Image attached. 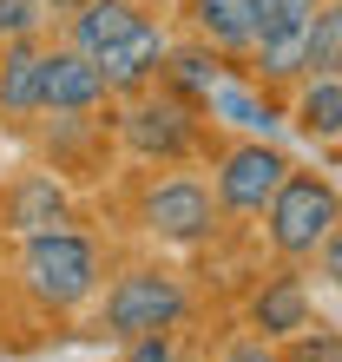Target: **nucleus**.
<instances>
[{
	"label": "nucleus",
	"mask_w": 342,
	"mask_h": 362,
	"mask_svg": "<svg viewBox=\"0 0 342 362\" xmlns=\"http://www.w3.org/2000/svg\"><path fill=\"white\" fill-rule=\"evenodd\" d=\"M13 284L47 316H73V310H86L105 290V244L73 230V224L33 230V238H20V250H13Z\"/></svg>",
	"instance_id": "obj_1"
},
{
	"label": "nucleus",
	"mask_w": 342,
	"mask_h": 362,
	"mask_svg": "<svg viewBox=\"0 0 342 362\" xmlns=\"http://www.w3.org/2000/svg\"><path fill=\"white\" fill-rule=\"evenodd\" d=\"M256 218H264V238H270V250L283 264H309L316 244L342 224V191L323 172H296L290 165V178L276 185V198L256 211Z\"/></svg>",
	"instance_id": "obj_2"
},
{
	"label": "nucleus",
	"mask_w": 342,
	"mask_h": 362,
	"mask_svg": "<svg viewBox=\"0 0 342 362\" xmlns=\"http://www.w3.org/2000/svg\"><path fill=\"white\" fill-rule=\"evenodd\" d=\"M119 145L132 152L138 165H184L191 152L204 145V112L165 86H145V93H125L119 105Z\"/></svg>",
	"instance_id": "obj_3"
},
{
	"label": "nucleus",
	"mask_w": 342,
	"mask_h": 362,
	"mask_svg": "<svg viewBox=\"0 0 342 362\" xmlns=\"http://www.w3.org/2000/svg\"><path fill=\"white\" fill-rule=\"evenodd\" d=\"M191 310V290L178 284V270L165 264H132L99 290V329L112 343H132L145 329H178Z\"/></svg>",
	"instance_id": "obj_4"
},
{
	"label": "nucleus",
	"mask_w": 342,
	"mask_h": 362,
	"mask_svg": "<svg viewBox=\"0 0 342 362\" xmlns=\"http://www.w3.org/2000/svg\"><path fill=\"white\" fill-rule=\"evenodd\" d=\"M218 198H211V185L204 178H191V172H165L138 191V230L145 238H158V244H211L218 238Z\"/></svg>",
	"instance_id": "obj_5"
},
{
	"label": "nucleus",
	"mask_w": 342,
	"mask_h": 362,
	"mask_svg": "<svg viewBox=\"0 0 342 362\" xmlns=\"http://www.w3.org/2000/svg\"><path fill=\"white\" fill-rule=\"evenodd\" d=\"M283 178H290V158L276 152L270 139H237L211 165V198H218L224 218H256V211L276 198Z\"/></svg>",
	"instance_id": "obj_6"
},
{
	"label": "nucleus",
	"mask_w": 342,
	"mask_h": 362,
	"mask_svg": "<svg viewBox=\"0 0 342 362\" xmlns=\"http://www.w3.org/2000/svg\"><path fill=\"white\" fill-rule=\"evenodd\" d=\"M112 99L99 59L79 53V47H40V112H99Z\"/></svg>",
	"instance_id": "obj_7"
},
{
	"label": "nucleus",
	"mask_w": 342,
	"mask_h": 362,
	"mask_svg": "<svg viewBox=\"0 0 342 362\" xmlns=\"http://www.w3.org/2000/svg\"><path fill=\"white\" fill-rule=\"evenodd\" d=\"M53 224H73V191L59 172H13L0 185V230L7 238H33Z\"/></svg>",
	"instance_id": "obj_8"
},
{
	"label": "nucleus",
	"mask_w": 342,
	"mask_h": 362,
	"mask_svg": "<svg viewBox=\"0 0 342 362\" xmlns=\"http://www.w3.org/2000/svg\"><path fill=\"white\" fill-rule=\"evenodd\" d=\"M198 112H211L218 125H230L237 139H270L276 125H283V112H276L270 86H256L244 66H224V73H218V86L204 93V105H198Z\"/></svg>",
	"instance_id": "obj_9"
},
{
	"label": "nucleus",
	"mask_w": 342,
	"mask_h": 362,
	"mask_svg": "<svg viewBox=\"0 0 342 362\" xmlns=\"http://www.w3.org/2000/svg\"><path fill=\"white\" fill-rule=\"evenodd\" d=\"M303 323H316V303H309V284L296 270L264 276V284L250 290V303H244V329L264 336V343H283V336H296Z\"/></svg>",
	"instance_id": "obj_10"
},
{
	"label": "nucleus",
	"mask_w": 342,
	"mask_h": 362,
	"mask_svg": "<svg viewBox=\"0 0 342 362\" xmlns=\"http://www.w3.org/2000/svg\"><path fill=\"white\" fill-rule=\"evenodd\" d=\"M184 27L191 40H204V47H218L230 66L256 47V27H264V13H256V0H184Z\"/></svg>",
	"instance_id": "obj_11"
},
{
	"label": "nucleus",
	"mask_w": 342,
	"mask_h": 362,
	"mask_svg": "<svg viewBox=\"0 0 342 362\" xmlns=\"http://www.w3.org/2000/svg\"><path fill=\"white\" fill-rule=\"evenodd\" d=\"M145 0H86L79 13H66L59 27H66V47H79V53H93V59H105L119 47V40H132L138 27H145Z\"/></svg>",
	"instance_id": "obj_12"
},
{
	"label": "nucleus",
	"mask_w": 342,
	"mask_h": 362,
	"mask_svg": "<svg viewBox=\"0 0 342 362\" xmlns=\"http://www.w3.org/2000/svg\"><path fill=\"white\" fill-rule=\"evenodd\" d=\"M165 47H171V33L158 27V20H145V27H138L132 40H119V47L99 59V73H105V86H112V99H125V93H145V86H158Z\"/></svg>",
	"instance_id": "obj_13"
},
{
	"label": "nucleus",
	"mask_w": 342,
	"mask_h": 362,
	"mask_svg": "<svg viewBox=\"0 0 342 362\" xmlns=\"http://www.w3.org/2000/svg\"><path fill=\"white\" fill-rule=\"evenodd\" d=\"M40 47L47 40H7L0 47V119L7 125L40 119Z\"/></svg>",
	"instance_id": "obj_14"
},
{
	"label": "nucleus",
	"mask_w": 342,
	"mask_h": 362,
	"mask_svg": "<svg viewBox=\"0 0 342 362\" xmlns=\"http://www.w3.org/2000/svg\"><path fill=\"white\" fill-rule=\"evenodd\" d=\"M290 125L303 139H316V145H336L342 139V73H303L296 79Z\"/></svg>",
	"instance_id": "obj_15"
},
{
	"label": "nucleus",
	"mask_w": 342,
	"mask_h": 362,
	"mask_svg": "<svg viewBox=\"0 0 342 362\" xmlns=\"http://www.w3.org/2000/svg\"><path fill=\"white\" fill-rule=\"evenodd\" d=\"M230 66V59L218 47H204V40H184V47H165V66H158V86L178 93L191 105H204V93L218 86V73Z\"/></svg>",
	"instance_id": "obj_16"
},
{
	"label": "nucleus",
	"mask_w": 342,
	"mask_h": 362,
	"mask_svg": "<svg viewBox=\"0 0 342 362\" xmlns=\"http://www.w3.org/2000/svg\"><path fill=\"white\" fill-rule=\"evenodd\" d=\"M303 73H342V0H316L303 20Z\"/></svg>",
	"instance_id": "obj_17"
},
{
	"label": "nucleus",
	"mask_w": 342,
	"mask_h": 362,
	"mask_svg": "<svg viewBox=\"0 0 342 362\" xmlns=\"http://www.w3.org/2000/svg\"><path fill=\"white\" fill-rule=\"evenodd\" d=\"M276 356H283V362H342V329L303 323L296 336H283V343H276Z\"/></svg>",
	"instance_id": "obj_18"
},
{
	"label": "nucleus",
	"mask_w": 342,
	"mask_h": 362,
	"mask_svg": "<svg viewBox=\"0 0 342 362\" xmlns=\"http://www.w3.org/2000/svg\"><path fill=\"white\" fill-rule=\"evenodd\" d=\"M47 27H53L47 0H0V47L7 40H40Z\"/></svg>",
	"instance_id": "obj_19"
},
{
	"label": "nucleus",
	"mask_w": 342,
	"mask_h": 362,
	"mask_svg": "<svg viewBox=\"0 0 342 362\" xmlns=\"http://www.w3.org/2000/svg\"><path fill=\"white\" fill-rule=\"evenodd\" d=\"M256 13H264V27H303V20L316 13V0H256Z\"/></svg>",
	"instance_id": "obj_20"
},
{
	"label": "nucleus",
	"mask_w": 342,
	"mask_h": 362,
	"mask_svg": "<svg viewBox=\"0 0 342 362\" xmlns=\"http://www.w3.org/2000/svg\"><path fill=\"white\" fill-rule=\"evenodd\" d=\"M171 329H145V336H132V343H125V362H171Z\"/></svg>",
	"instance_id": "obj_21"
},
{
	"label": "nucleus",
	"mask_w": 342,
	"mask_h": 362,
	"mask_svg": "<svg viewBox=\"0 0 342 362\" xmlns=\"http://www.w3.org/2000/svg\"><path fill=\"white\" fill-rule=\"evenodd\" d=\"M218 362H283V356H276V343H264V336H230V343H224V356Z\"/></svg>",
	"instance_id": "obj_22"
},
{
	"label": "nucleus",
	"mask_w": 342,
	"mask_h": 362,
	"mask_svg": "<svg viewBox=\"0 0 342 362\" xmlns=\"http://www.w3.org/2000/svg\"><path fill=\"white\" fill-rule=\"evenodd\" d=\"M309 264H316V276H323L329 290H342V224L329 230L323 244H316V257H309Z\"/></svg>",
	"instance_id": "obj_23"
},
{
	"label": "nucleus",
	"mask_w": 342,
	"mask_h": 362,
	"mask_svg": "<svg viewBox=\"0 0 342 362\" xmlns=\"http://www.w3.org/2000/svg\"><path fill=\"white\" fill-rule=\"evenodd\" d=\"M79 7H86V0H47V13H53V20H66V13H79Z\"/></svg>",
	"instance_id": "obj_24"
}]
</instances>
